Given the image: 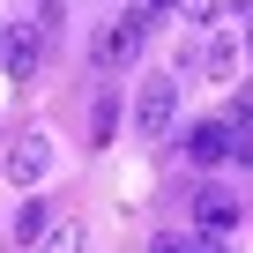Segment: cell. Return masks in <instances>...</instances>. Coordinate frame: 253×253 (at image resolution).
Instances as JSON below:
<instances>
[{
	"instance_id": "cell-1",
	"label": "cell",
	"mask_w": 253,
	"mask_h": 253,
	"mask_svg": "<svg viewBox=\"0 0 253 253\" xmlns=\"http://www.w3.org/2000/svg\"><path fill=\"white\" fill-rule=\"evenodd\" d=\"M149 30H157L149 8H126V15H112V23L89 38V60H97V67H134L142 45H149Z\"/></svg>"
},
{
	"instance_id": "cell-2",
	"label": "cell",
	"mask_w": 253,
	"mask_h": 253,
	"mask_svg": "<svg viewBox=\"0 0 253 253\" xmlns=\"http://www.w3.org/2000/svg\"><path fill=\"white\" fill-rule=\"evenodd\" d=\"M171 119H179V82H171V75H149V82L134 89V134H142V142H164Z\"/></svg>"
},
{
	"instance_id": "cell-3",
	"label": "cell",
	"mask_w": 253,
	"mask_h": 253,
	"mask_svg": "<svg viewBox=\"0 0 253 253\" xmlns=\"http://www.w3.org/2000/svg\"><path fill=\"white\" fill-rule=\"evenodd\" d=\"M0 171H8V186H38V179L52 171V142H45V134H23L8 157H0Z\"/></svg>"
},
{
	"instance_id": "cell-4",
	"label": "cell",
	"mask_w": 253,
	"mask_h": 253,
	"mask_svg": "<svg viewBox=\"0 0 253 253\" xmlns=\"http://www.w3.org/2000/svg\"><path fill=\"white\" fill-rule=\"evenodd\" d=\"M179 149H186V164H201V171L223 164V157H231V119H194Z\"/></svg>"
},
{
	"instance_id": "cell-5",
	"label": "cell",
	"mask_w": 253,
	"mask_h": 253,
	"mask_svg": "<svg viewBox=\"0 0 253 253\" xmlns=\"http://www.w3.org/2000/svg\"><path fill=\"white\" fill-rule=\"evenodd\" d=\"M194 231H201V238H223V231H238V194H223V186H201V194H194Z\"/></svg>"
},
{
	"instance_id": "cell-6",
	"label": "cell",
	"mask_w": 253,
	"mask_h": 253,
	"mask_svg": "<svg viewBox=\"0 0 253 253\" xmlns=\"http://www.w3.org/2000/svg\"><path fill=\"white\" fill-rule=\"evenodd\" d=\"M238 60H246V38H238V30H209V38H201V75H209V82H231Z\"/></svg>"
},
{
	"instance_id": "cell-7",
	"label": "cell",
	"mask_w": 253,
	"mask_h": 253,
	"mask_svg": "<svg viewBox=\"0 0 253 253\" xmlns=\"http://www.w3.org/2000/svg\"><path fill=\"white\" fill-rule=\"evenodd\" d=\"M0 60H8V75H15V82H30V75H38V60H45V38H38V30H8V52H0Z\"/></svg>"
},
{
	"instance_id": "cell-8",
	"label": "cell",
	"mask_w": 253,
	"mask_h": 253,
	"mask_svg": "<svg viewBox=\"0 0 253 253\" xmlns=\"http://www.w3.org/2000/svg\"><path fill=\"white\" fill-rule=\"evenodd\" d=\"M231 157H238V164H253V97H238V104H231Z\"/></svg>"
},
{
	"instance_id": "cell-9",
	"label": "cell",
	"mask_w": 253,
	"mask_h": 253,
	"mask_svg": "<svg viewBox=\"0 0 253 253\" xmlns=\"http://www.w3.org/2000/svg\"><path fill=\"white\" fill-rule=\"evenodd\" d=\"M149 253H223V238H201V231H157Z\"/></svg>"
},
{
	"instance_id": "cell-10",
	"label": "cell",
	"mask_w": 253,
	"mask_h": 253,
	"mask_svg": "<svg viewBox=\"0 0 253 253\" xmlns=\"http://www.w3.org/2000/svg\"><path fill=\"white\" fill-rule=\"evenodd\" d=\"M112 126H119V97L104 89V97H97V112H89V142H97V149L112 142Z\"/></svg>"
},
{
	"instance_id": "cell-11",
	"label": "cell",
	"mask_w": 253,
	"mask_h": 253,
	"mask_svg": "<svg viewBox=\"0 0 253 253\" xmlns=\"http://www.w3.org/2000/svg\"><path fill=\"white\" fill-rule=\"evenodd\" d=\"M45 231H52V223H45V201H23V209H15V238H23V246H38Z\"/></svg>"
},
{
	"instance_id": "cell-12",
	"label": "cell",
	"mask_w": 253,
	"mask_h": 253,
	"mask_svg": "<svg viewBox=\"0 0 253 253\" xmlns=\"http://www.w3.org/2000/svg\"><path fill=\"white\" fill-rule=\"evenodd\" d=\"M38 253H82V223H52L38 238Z\"/></svg>"
},
{
	"instance_id": "cell-13",
	"label": "cell",
	"mask_w": 253,
	"mask_h": 253,
	"mask_svg": "<svg viewBox=\"0 0 253 253\" xmlns=\"http://www.w3.org/2000/svg\"><path fill=\"white\" fill-rule=\"evenodd\" d=\"M179 15H186V23H201V38H209V30H216V15H223V0H179Z\"/></svg>"
},
{
	"instance_id": "cell-14",
	"label": "cell",
	"mask_w": 253,
	"mask_h": 253,
	"mask_svg": "<svg viewBox=\"0 0 253 253\" xmlns=\"http://www.w3.org/2000/svg\"><path fill=\"white\" fill-rule=\"evenodd\" d=\"M60 15H67V0H38V23H30V30H38V38H52V30H60Z\"/></svg>"
},
{
	"instance_id": "cell-15",
	"label": "cell",
	"mask_w": 253,
	"mask_h": 253,
	"mask_svg": "<svg viewBox=\"0 0 253 253\" xmlns=\"http://www.w3.org/2000/svg\"><path fill=\"white\" fill-rule=\"evenodd\" d=\"M142 8H149V15H157V8H179V0H142Z\"/></svg>"
},
{
	"instance_id": "cell-16",
	"label": "cell",
	"mask_w": 253,
	"mask_h": 253,
	"mask_svg": "<svg viewBox=\"0 0 253 253\" xmlns=\"http://www.w3.org/2000/svg\"><path fill=\"white\" fill-rule=\"evenodd\" d=\"M0 52H8V15H0Z\"/></svg>"
},
{
	"instance_id": "cell-17",
	"label": "cell",
	"mask_w": 253,
	"mask_h": 253,
	"mask_svg": "<svg viewBox=\"0 0 253 253\" xmlns=\"http://www.w3.org/2000/svg\"><path fill=\"white\" fill-rule=\"evenodd\" d=\"M246 52H253V15H246Z\"/></svg>"
}]
</instances>
